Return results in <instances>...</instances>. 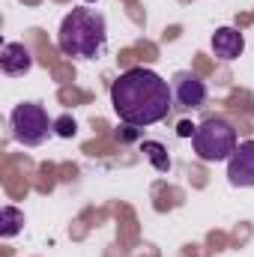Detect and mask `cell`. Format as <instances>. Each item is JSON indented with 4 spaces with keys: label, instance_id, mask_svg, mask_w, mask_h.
Masks as SVG:
<instances>
[{
    "label": "cell",
    "instance_id": "cell-1",
    "mask_svg": "<svg viewBox=\"0 0 254 257\" xmlns=\"http://www.w3.org/2000/svg\"><path fill=\"white\" fill-rule=\"evenodd\" d=\"M111 105L126 126H153L174 108V90L159 72L135 66L111 84Z\"/></svg>",
    "mask_w": 254,
    "mask_h": 257
},
{
    "label": "cell",
    "instance_id": "cell-2",
    "mask_svg": "<svg viewBox=\"0 0 254 257\" xmlns=\"http://www.w3.org/2000/svg\"><path fill=\"white\" fill-rule=\"evenodd\" d=\"M108 42V24L105 15L96 9H72L60 21L57 45L69 57H96L102 54Z\"/></svg>",
    "mask_w": 254,
    "mask_h": 257
},
{
    "label": "cell",
    "instance_id": "cell-3",
    "mask_svg": "<svg viewBox=\"0 0 254 257\" xmlns=\"http://www.w3.org/2000/svg\"><path fill=\"white\" fill-rule=\"evenodd\" d=\"M191 144H194L197 159H203V162H227L233 156V150L239 147L236 128L230 126L227 120H221V117L203 120L197 126V132H194Z\"/></svg>",
    "mask_w": 254,
    "mask_h": 257
},
{
    "label": "cell",
    "instance_id": "cell-4",
    "mask_svg": "<svg viewBox=\"0 0 254 257\" xmlns=\"http://www.w3.org/2000/svg\"><path fill=\"white\" fill-rule=\"evenodd\" d=\"M9 123H12L15 141L24 144V147H39V144L48 138V132H54V120H48L45 108L36 105V102H21V105H15Z\"/></svg>",
    "mask_w": 254,
    "mask_h": 257
},
{
    "label": "cell",
    "instance_id": "cell-5",
    "mask_svg": "<svg viewBox=\"0 0 254 257\" xmlns=\"http://www.w3.org/2000/svg\"><path fill=\"white\" fill-rule=\"evenodd\" d=\"M227 180L236 189H254V141H242L227 159Z\"/></svg>",
    "mask_w": 254,
    "mask_h": 257
},
{
    "label": "cell",
    "instance_id": "cell-6",
    "mask_svg": "<svg viewBox=\"0 0 254 257\" xmlns=\"http://www.w3.org/2000/svg\"><path fill=\"white\" fill-rule=\"evenodd\" d=\"M171 90H174L177 105H183V108H200L206 102V84L194 72H186V69L171 78Z\"/></svg>",
    "mask_w": 254,
    "mask_h": 257
},
{
    "label": "cell",
    "instance_id": "cell-7",
    "mask_svg": "<svg viewBox=\"0 0 254 257\" xmlns=\"http://www.w3.org/2000/svg\"><path fill=\"white\" fill-rule=\"evenodd\" d=\"M0 69L9 78H21L33 69V54L21 45V42H6L0 48Z\"/></svg>",
    "mask_w": 254,
    "mask_h": 257
},
{
    "label": "cell",
    "instance_id": "cell-8",
    "mask_svg": "<svg viewBox=\"0 0 254 257\" xmlns=\"http://www.w3.org/2000/svg\"><path fill=\"white\" fill-rule=\"evenodd\" d=\"M245 48V39L236 27H218L212 33V54L218 60H236Z\"/></svg>",
    "mask_w": 254,
    "mask_h": 257
},
{
    "label": "cell",
    "instance_id": "cell-9",
    "mask_svg": "<svg viewBox=\"0 0 254 257\" xmlns=\"http://www.w3.org/2000/svg\"><path fill=\"white\" fill-rule=\"evenodd\" d=\"M21 227H24V212L15 209V206H3V209H0V236L9 239V236H15Z\"/></svg>",
    "mask_w": 254,
    "mask_h": 257
},
{
    "label": "cell",
    "instance_id": "cell-10",
    "mask_svg": "<svg viewBox=\"0 0 254 257\" xmlns=\"http://www.w3.org/2000/svg\"><path fill=\"white\" fill-rule=\"evenodd\" d=\"M141 150L147 153V159L153 162V168H156L159 174H168V171H171V156H168V150H165L159 141H144Z\"/></svg>",
    "mask_w": 254,
    "mask_h": 257
},
{
    "label": "cell",
    "instance_id": "cell-11",
    "mask_svg": "<svg viewBox=\"0 0 254 257\" xmlns=\"http://www.w3.org/2000/svg\"><path fill=\"white\" fill-rule=\"evenodd\" d=\"M54 132H57L60 138H75L78 126H75V120H72V117H57V120H54Z\"/></svg>",
    "mask_w": 254,
    "mask_h": 257
},
{
    "label": "cell",
    "instance_id": "cell-12",
    "mask_svg": "<svg viewBox=\"0 0 254 257\" xmlns=\"http://www.w3.org/2000/svg\"><path fill=\"white\" fill-rule=\"evenodd\" d=\"M194 132H197V126H194V123H189V120H180V126H177V135H180V138H194Z\"/></svg>",
    "mask_w": 254,
    "mask_h": 257
}]
</instances>
